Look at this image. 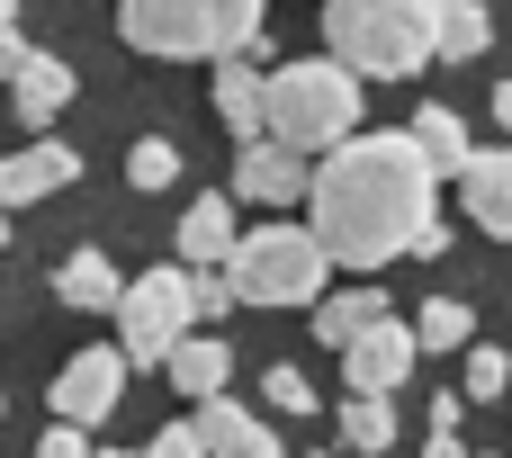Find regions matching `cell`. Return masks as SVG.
<instances>
[{"mask_svg":"<svg viewBox=\"0 0 512 458\" xmlns=\"http://www.w3.org/2000/svg\"><path fill=\"white\" fill-rule=\"evenodd\" d=\"M432 198H441V171L405 126L396 135H351V144H333V162H315L306 225L324 234V252L342 270H387L405 252L441 261L450 225L432 216Z\"/></svg>","mask_w":512,"mask_h":458,"instance_id":"6da1fadb","label":"cell"},{"mask_svg":"<svg viewBox=\"0 0 512 458\" xmlns=\"http://www.w3.org/2000/svg\"><path fill=\"white\" fill-rule=\"evenodd\" d=\"M450 0H324V54H342L360 81H405L441 63Z\"/></svg>","mask_w":512,"mask_h":458,"instance_id":"7a4b0ae2","label":"cell"},{"mask_svg":"<svg viewBox=\"0 0 512 458\" xmlns=\"http://www.w3.org/2000/svg\"><path fill=\"white\" fill-rule=\"evenodd\" d=\"M261 9L270 0H126L117 27L135 54L162 63H225V54H261Z\"/></svg>","mask_w":512,"mask_h":458,"instance_id":"3957f363","label":"cell"},{"mask_svg":"<svg viewBox=\"0 0 512 458\" xmlns=\"http://www.w3.org/2000/svg\"><path fill=\"white\" fill-rule=\"evenodd\" d=\"M360 108H369V90H360V72L342 54H306V63L270 72V135L297 144V153H333V144L369 135Z\"/></svg>","mask_w":512,"mask_h":458,"instance_id":"277c9868","label":"cell"},{"mask_svg":"<svg viewBox=\"0 0 512 458\" xmlns=\"http://www.w3.org/2000/svg\"><path fill=\"white\" fill-rule=\"evenodd\" d=\"M225 279H234L243 306H324L333 252H324L315 225H279V216H270V225H252V234L234 243Z\"/></svg>","mask_w":512,"mask_h":458,"instance_id":"5b68a950","label":"cell"},{"mask_svg":"<svg viewBox=\"0 0 512 458\" xmlns=\"http://www.w3.org/2000/svg\"><path fill=\"white\" fill-rule=\"evenodd\" d=\"M189 333H198V270H189V261L126 279V297H117V351H126L135 369H162Z\"/></svg>","mask_w":512,"mask_h":458,"instance_id":"8992f818","label":"cell"},{"mask_svg":"<svg viewBox=\"0 0 512 458\" xmlns=\"http://www.w3.org/2000/svg\"><path fill=\"white\" fill-rule=\"evenodd\" d=\"M126 351L117 342H99V351H72L54 378H45V405H54V423H81V432H99L117 405H126Z\"/></svg>","mask_w":512,"mask_h":458,"instance_id":"52a82bcc","label":"cell"},{"mask_svg":"<svg viewBox=\"0 0 512 458\" xmlns=\"http://www.w3.org/2000/svg\"><path fill=\"white\" fill-rule=\"evenodd\" d=\"M414 360H423L414 324H405V315H387L378 333H360V342L342 351V378H351V396H396V387L414 378Z\"/></svg>","mask_w":512,"mask_h":458,"instance_id":"ba28073f","label":"cell"},{"mask_svg":"<svg viewBox=\"0 0 512 458\" xmlns=\"http://www.w3.org/2000/svg\"><path fill=\"white\" fill-rule=\"evenodd\" d=\"M306 189H315V162H306L297 144H279V135L243 144V162H234V198H252V207H288V198H306Z\"/></svg>","mask_w":512,"mask_h":458,"instance_id":"9c48e42d","label":"cell"},{"mask_svg":"<svg viewBox=\"0 0 512 458\" xmlns=\"http://www.w3.org/2000/svg\"><path fill=\"white\" fill-rule=\"evenodd\" d=\"M459 207L486 243H512V144H477V162L459 171Z\"/></svg>","mask_w":512,"mask_h":458,"instance_id":"30bf717a","label":"cell"},{"mask_svg":"<svg viewBox=\"0 0 512 458\" xmlns=\"http://www.w3.org/2000/svg\"><path fill=\"white\" fill-rule=\"evenodd\" d=\"M216 117H225L243 144L270 135V72H261V54H225V63H216Z\"/></svg>","mask_w":512,"mask_h":458,"instance_id":"8fae6325","label":"cell"},{"mask_svg":"<svg viewBox=\"0 0 512 458\" xmlns=\"http://www.w3.org/2000/svg\"><path fill=\"white\" fill-rule=\"evenodd\" d=\"M72 180H81V153L72 144H27V153L0 162V207H36V198H54Z\"/></svg>","mask_w":512,"mask_h":458,"instance_id":"7c38bea8","label":"cell"},{"mask_svg":"<svg viewBox=\"0 0 512 458\" xmlns=\"http://www.w3.org/2000/svg\"><path fill=\"white\" fill-rule=\"evenodd\" d=\"M198 441L216 458H288V441H279L261 414H243L234 396H207V405H198Z\"/></svg>","mask_w":512,"mask_h":458,"instance_id":"4fadbf2b","label":"cell"},{"mask_svg":"<svg viewBox=\"0 0 512 458\" xmlns=\"http://www.w3.org/2000/svg\"><path fill=\"white\" fill-rule=\"evenodd\" d=\"M171 243H180V261H189V270H225V261H234V243H243V234H234V198H189V207H180V225H171Z\"/></svg>","mask_w":512,"mask_h":458,"instance_id":"5bb4252c","label":"cell"},{"mask_svg":"<svg viewBox=\"0 0 512 458\" xmlns=\"http://www.w3.org/2000/svg\"><path fill=\"white\" fill-rule=\"evenodd\" d=\"M72 90H81V81H72V63H63V54H27V72L9 81V99H18V117H27V126H54V117L72 108Z\"/></svg>","mask_w":512,"mask_h":458,"instance_id":"9a60e30c","label":"cell"},{"mask_svg":"<svg viewBox=\"0 0 512 458\" xmlns=\"http://www.w3.org/2000/svg\"><path fill=\"white\" fill-rule=\"evenodd\" d=\"M117 297H126V279L108 270V252H72L54 270V306H72V315H117Z\"/></svg>","mask_w":512,"mask_h":458,"instance_id":"2e32d148","label":"cell"},{"mask_svg":"<svg viewBox=\"0 0 512 458\" xmlns=\"http://www.w3.org/2000/svg\"><path fill=\"white\" fill-rule=\"evenodd\" d=\"M387 315H396V306H387L378 288H342V297H324V306H315V342L351 351V342H360V333H378Z\"/></svg>","mask_w":512,"mask_h":458,"instance_id":"e0dca14e","label":"cell"},{"mask_svg":"<svg viewBox=\"0 0 512 458\" xmlns=\"http://www.w3.org/2000/svg\"><path fill=\"white\" fill-rule=\"evenodd\" d=\"M162 369H171V387H180V396H198V405H207V396H225V378H234V351H225L216 333H189V342H180Z\"/></svg>","mask_w":512,"mask_h":458,"instance_id":"ac0fdd59","label":"cell"},{"mask_svg":"<svg viewBox=\"0 0 512 458\" xmlns=\"http://www.w3.org/2000/svg\"><path fill=\"white\" fill-rule=\"evenodd\" d=\"M405 135H414V144L432 153V171H450V180H459V171L477 162V144H468L459 108H414V126H405Z\"/></svg>","mask_w":512,"mask_h":458,"instance_id":"d6986e66","label":"cell"},{"mask_svg":"<svg viewBox=\"0 0 512 458\" xmlns=\"http://www.w3.org/2000/svg\"><path fill=\"white\" fill-rule=\"evenodd\" d=\"M414 342L423 351H477V306L468 297H423L414 306Z\"/></svg>","mask_w":512,"mask_h":458,"instance_id":"ffe728a7","label":"cell"},{"mask_svg":"<svg viewBox=\"0 0 512 458\" xmlns=\"http://www.w3.org/2000/svg\"><path fill=\"white\" fill-rule=\"evenodd\" d=\"M342 450L387 458L396 450V405H387V396H342Z\"/></svg>","mask_w":512,"mask_h":458,"instance_id":"44dd1931","label":"cell"},{"mask_svg":"<svg viewBox=\"0 0 512 458\" xmlns=\"http://www.w3.org/2000/svg\"><path fill=\"white\" fill-rule=\"evenodd\" d=\"M486 36H495L486 0H450V18H441V63H477V54H486Z\"/></svg>","mask_w":512,"mask_h":458,"instance_id":"7402d4cb","label":"cell"},{"mask_svg":"<svg viewBox=\"0 0 512 458\" xmlns=\"http://www.w3.org/2000/svg\"><path fill=\"white\" fill-rule=\"evenodd\" d=\"M504 387H512V351H495V342H477V351L459 360V396H468V405H495Z\"/></svg>","mask_w":512,"mask_h":458,"instance_id":"603a6c76","label":"cell"},{"mask_svg":"<svg viewBox=\"0 0 512 458\" xmlns=\"http://www.w3.org/2000/svg\"><path fill=\"white\" fill-rule=\"evenodd\" d=\"M126 180H135V189H171V180H180V144H171V135H144V144L126 153Z\"/></svg>","mask_w":512,"mask_h":458,"instance_id":"cb8c5ba5","label":"cell"},{"mask_svg":"<svg viewBox=\"0 0 512 458\" xmlns=\"http://www.w3.org/2000/svg\"><path fill=\"white\" fill-rule=\"evenodd\" d=\"M261 396H270V414H315V387H306V369H288V360H270Z\"/></svg>","mask_w":512,"mask_h":458,"instance_id":"d4e9b609","label":"cell"},{"mask_svg":"<svg viewBox=\"0 0 512 458\" xmlns=\"http://www.w3.org/2000/svg\"><path fill=\"white\" fill-rule=\"evenodd\" d=\"M144 458H216V450L198 441V423H162V432L144 441Z\"/></svg>","mask_w":512,"mask_h":458,"instance_id":"484cf974","label":"cell"},{"mask_svg":"<svg viewBox=\"0 0 512 458\" xmlns=\"http://www.w3.org/2000/svg\"><path fill=\"white\" fill-rule=\"evenodd\" d=\"M243 297H234V279L225 270H198V324H216V315H234Z\"/></svg>","mask_w":512,"mask_h":458,"instance_id":"4316f807","label":"cell"},{"mask_svg":"<svg viewBox=\"0 0 512 458\" xmlns=\"http://www.w3.org/2000/svg\"><path fill=\"white\" fill-rule=\"evenodd\" d=\"M36 458H99V450H90V432H81V423H45Z\"/></svg>","mask_w":512,"mask_h":458,"instance_id":"83f0119b","label":"cell"},{"mask_svg":"<svg viewBox=\"0 0 512 458\" xmlns=\"http://www.w3.org/2000/svg\"><path fill=\"white\" fill-rule=\"evenodd\" d=\"M27 54H36V45H27V36H18V27H0V90H9V81H18V72H27Z\"/></svg>","mask_w":512,"mask_h":458,"instance_id":"f1b7e54d","label":"cell"},{"mask_svg":"<svg viewBox=\"0 0 512 458\" xmlns=\"http://www.w3.org/2000/svg\"><path fill=\"white\" fill-rule=\"evenodd\" d=\"M423 458H468V450H459V432H432V441H423Z\"/></svg>","mask_w":512,"mask_h":458,"instance_id":"f546056e","label":"cell"},{"mask_svg":"<svg viewBox=\"0 0 512 458\" xmlns=\"http://www.w3.org/2000/svg\"><path fill=\"white\" fill-rule=\"evenodd\" d=\"M486 108H495V126L512 135V81H495V99H486Z\"/></svg>","mask_w":512,"mask_h":458,"instance_id":"4dcf8cb0","label":"cell"},{"mask_svg":"<svg viewBox=\"0 0 512 458\" xmlns=\"http://www.w3.org/2000/svg\"><path fill=\"white\" fill-rule=\"evenodd\" d=\"M0 27H18V0H0Z\"/></svg>","mask_w":512,"mask_h":458,"instance_id":"1f68e13d","label":"cell"},{"mask_svg":"<svg viewBox=\"0 0 512 458\" xmlns=\"http://www.w3.org/2000/svg\"><path fill=\"white\" fill-rule=\"evenodd\" d=\"M0 243H9V207H0Z\"/></svg>","mask_w":512,"mask_h":458,"instance_id":"d6a6232c","label":"cell"},{"mask_svg":"<svg viewBox=\"0 0 512 458\" xmlns=\"http://www.w3.org/2000/svg\"><path fill=\"white\" fill-rule=\"evenodd\" d=\"M306 458H324V450H306Z\"/></svg>","mask_w":512,"mask_h":458,"instance_id":"836d02e7","label":"cell"}]
</instances>
